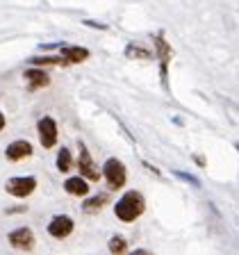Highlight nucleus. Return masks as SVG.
<instances>
[{
	"instance_id": "obj_1",
	"label": "nucleus",
	"mask_w": 239,
	"mask_h": 255,
	"mask_svg": "<svg viewBox=\"0 0 239 255\" xmlns=\"http://www.w3.org/2000/svg\"><path fill=\"white\" fill-rule=\"evenodd\" d=\"M143 210H146V201H143V196L134 189L125 191V194L119 198L117 205H114V212H117V217L121 219L123 223H132L134 219L141 217Z\"/></svg>"
},
{
	"instance_id": "obj_2",
	"label": "nucleus",
	"mask_w": 239,
	"mask_h": 255,
	"mask_svg": "<svg viewBox=\"0 0 239 255\" xmlns=\"http://www.w3.org/2000/svg\"><path fill=\"white\" fill-rule=\"evenodd\" d=\"M103 175H105V180L110 182L112 189H121V187L125 185V180H127L125 166H123V162L121 159H117V157H110L105 162V166H103Z\"/></svg>"
},
{
	"instance_id": "obj_3",
	"label": "nucleus",
	"mask_w": 239,
	"mask_h": 255,
	"mask_svg": "<svg viewBox=\"0 0 239 255\" xmlns=\"http://www.w3.org/2000/svg\"><path fill=\"white\" fill-rule=\"evenodd\" d=\"M155 57L159 59V73H162V85L169 87V82H166V78H169V59L173 57V50H171V46L166 43L164 34L159 32V34H155Z\"/></svg>"
},
{
	"instance_id": "obj_4",
	"label": "nucleus",
	"mask_w": 239,
	"mask_h": 255,
	"mask_svg": "<svg viewBox=\"0 0 239 255\" xmlns=\"http://www.w3.org/2000/svg\"><path fill=\"white\" fill-rule=\"evenodd\" d=\"M5 189L7 194H11L16 198H27L32 191L37 189V178L34 175H16V178L7 180Z\"/></svg>"
},
{
	"instance_id": "obj_5",
	"label": "nucleus",
	"mask_w": 239,
	"mask_h": 255,
	"mask_svg": "<svg viewBox=\"0 0 239 255\" xmlns=\"http://www.w3.org/2000/svg\"><path fill=\"white\" fill-rule=\"evenodd\" d=\"M37 132H39V141L43 148H53L57 143V123L53 117H41L37 123Z\"/></svg>"
},
{
	"instance_id": "obj_6",
	"label": "nucleus",
	"mask_w": 239,
	"mask_h": 255,
	"mask_svg": "<svg viewBox=\"0 0 239 255\" xmlns=\"http://www.w3.org/2000/svg\"><path fill=\"white\" fill-rule=\"evenodd\" d=\"M48 233L55 239L69 237V235L73 233V219L66 217V214H57V217H53V221L48 223Z\"/></svg>"
},
{
	"instance_id": "obj_7",
	"label": "nucleus",
	"mask_w": 239,
	"mask_h": 255,
	"mask_svg": "<svg viewBox=\"0 0 239 255\" xmlns=\"http://www.w3.org/2000/svg\"><path fill=\"white\" fill-rule=\"evenodd\" d=\"M78 166H80V173H82V178H87V180H98V178H101V171L96 169L94 159H91V153L87 150L85 143H80V159H78Z\"/></svg>"
},
{
	"instance_id": "obj_8",
	"label": "nucleus",
	"mask_w": 239,
	"mask_h": 255,
	"mask_svg": "<svg viewBox=\"0 0 239 255\" xmlns=\"http://www.w3.org/2000/svg\"><path fill=\"white\" fill-rule=\"evenodd\" d=\"M9 244L16 251H32L34 249V233L30 228H16L9 233Z\"/></svg>"
},
{
	"instance_id": "obj_9",
	"label": "nucleus",
	"mask_w": 239,
	"mask_h": 255,
	"mask_svg": "<svg viewBox=\"0 0 239 255\" xmlns=\"http://www.w3.org/2000/svg\"><path fill=\"white\" fill-rule=\"evenodd\" d=\"M30 155H32V143L27 141V139H16V141H11L5 150V157L11 159V162H18V159L30 157Z\"/></svg>"
},
{
	"instance_id": "obj_10",
	"label": "nucleus",
	"mask_w": 239,
	"mask_h": 255,
	"mask_svg": "<svg viewBox=\"0 0 239 255\" xmlns=\"http://www.w3.org/2000/svg\"><path fill=\"white\" fill-rule=\"evenodd\" d=\"M25 80H27V87H30L32 91H37V89H41V87L50 85V75H48L46 71H41V69H27L25 71Z\"/></svg>"
},
{
	"instance_id": "obj_11",
	"label": "nucleus",
	"mask_w": 239,
	"mask_h": 255,
	"mask_svg": "<svg viewBox=\"0 0 239 255\" xmlns=\"http://www.w3.org/2000/svg\"><path fill=\"white\" fill-rule=\"evenodd\" d=\"M59 50H62V57L69 64L85 62V59L89 57V50H87V48H80V46H69V43H64Z\"/></svg>"
},
{
	"instance_id": "obj_12",
	"label": "nucleus",
	"mask_w": 239,
	"mask_h": 255,
	"mask_svg": "<svg viewBox=\"0 0 239 255\" xmlns=\"http://www.w3.org/2000/svg\"><path fill=\"white\" fill-rule=\"evenodd\" d=\"M64 189L73 194V196H87L89 194V182H85V178L80 175V178H69V180L64 182Z\"/></svg>"
},
{
	"instance_id": "obj_13",
	"label": "nucleus",
	"mask_w": 239,
	"mask_h": 255,
	"mask_svg": "<svg viewBox=\"0 0 239 255\" xmlns=\"http://www.w3.org/2000/svg\"><path fill=\"white\" fill-rule=\"evenodd\" d=\"M30 64L34 66H69V62L59 55V57H53V55H46V57H32Z\"/></svg>"
},
{
	"instance_id": "obj_14",
	"label": "nucleus",
	"mask_w": 239,
	"mask_h": 255,
	"mask_svg": "<svg viewBox=\"0 0 239 255\" xmlns=\"http://www.w3.org/2000/svg\"><path fill=\"white\" fill-rule=\"evenodd\" d=\"M125 57H130V59H153V53H148L146 48L137 46V43H127L125 46Z\"/></svg>"
},
{
	"instance_id": "obj_15",
	"label": "nucleus",
	"mask_w": 239,
	"mask_h": 255,
	"mask_svg": "<svg viewBox=\"0 0 239 255\" xmlns=\"http://www.w3.org/2000/svg\"><path fill=\"white\" fill-rule=\"evenodd\" d=\"M105 203H107V196H105V194H101V196H94V198H89V201L82 203V210H85V212H89V214H96L98 210H103V207H105Z\"/></svg>"
},
{
	"instance_id": "obj_16",
	"label": "nucleus",
	"mask_w": 239,
	"mask_h": 255,
	"mask_svg": "<svg viewBox=\"0 0 239 255\" xmlns=\"http://www.w3.org/2000/svg\"><path fill=\"white\" fill-rule=\"evenodd\" d=\"M71 164H73V157H71V150L69 148H62L57 155V169L62 171V173H66V171L71 169Z\"/></svg>"
},
{
	"instance_id": "obj_17",
	"label": "nucleus",
	"mask_w": 239,
	"mask_h": 255,
	"mask_svg": "<svg viewBox=\"0 0 239 255\" xmlns=\"http://www.w3.org/2000/svg\"><path fill=\"white\" fill-rule=\"evenodd\" d=\"M107 249H110V253L121 255V253H125V251H127V244H125V239L119 237V235H117V237H112V239H110Z\"/></svg>"
},
{
	"instance_id": "obj_18",
	"label": "nucleus",
	"mask_w": 239,
	"mask_h": 255,
	"mask_svg": "<svg viewBox=\"0 0 239 255\" xmlns=\"http://www.w3.org/2000/svg\"><path fill=\"white\" fill-rule=\"evenodd\" d=\"M173 175H175V178H182V180H187V182H189V185H194V187H201V182H198V178H194V175L185 173V171H173Z\"/></svg>"
},
{
	"instance_id": "obj_19",
	"label": "nucleus",
	"mask_w": 239,
	"mask_h": 255,
	"mask_svg": "<svg viewBox=\"0 0 239 255\" xmlns=\"http://www.w3.org/2000/svg\"><path fill=\"white\" fill-rule=\"evenodd\" d=\"M64 43L62 41H57V43H41L39 46V50H55V48H62Z\"/></svg>"
},
{
	"instance_id": "obj_20",
	"label": "nucleus",
	"mask_w": 239,
	"mask_h": 255,
	"mask_svg": "<svg viewBox=\"0 0 239 255\" xmlns=\"http://www.w3.org/2000/svg\"><path fill=\"white\" fill-rule=\"evenodd\" d=\"M85 25H89V27H96V30H107V25L105 23H96V21H82Z\"/></svg>"
},
{
	"instance_id": "obj_21",
	"label": "nucleus",
	"mask_w": 239,
	"mask_h": 255,
	"mask_svg": "<svg viewBox=\"0 0 239 255\" xmlns=\"http://www.w3.org/2000/svg\"><path fill=\"white\" fill-rule=\"evenodd\" d=\"M2 130H5V114L0 112V132H2Z\"/></svg>"
}]
</instances>
